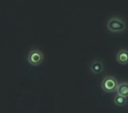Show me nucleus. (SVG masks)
I'll use <instances>...</instances> for the list:
<instances>
[{
  "mask_svg": "<svg viewBox=\"0 0 128 113\" xmlns=\"http://www.w3.org/2000/svg\"><path fill=\"white\" fill-rule=\"evenodd\" d=\"M119 83L118 82L117 79L113 76H105L103 79L101 83V87L103 88L104 91L107 92V93H110V92L117 91L118 86Z\"/></svg>",
  "mask_w": 128,
  "mask_h": 113,
  "instance_id": "1",
  "label": "nucleus"
},
{
  "mask_svg": "<svg viewBox=\"0 0 128 113\" xmlns=\"http://www.w3.org/2000/svg\"><path fill=\"white\" fill-rule=\"evenodd\" d=\"M107 28L109 29V31L113 32H123L126 29V24L120 18H112L107 24Z\"/></svg>",
  "mask_w": 128,
  "mask_h": 113,
  "instance_id": "2",
  "label": "nucleus"
},
{
  "mask_svg": "<svg viewBox=\"0 0 128 113\" xmlns=\"http://www.w3.org/2000/svg\"><path fill=\"white\" fill-rule=\"evenodd\" d=\"M43 60H44V55L42 52L37 49L32 50L27 56V60L32 66H39L40 64L42 63Z\"/></svg>",
  "mask_w": 128,
  "mask_h": 113,
  "instance_id": "3",
  "label": "nucleus"
},
{
  "mask_svg": "<svg viewBox=\"0 0 128 113\" xmlns=\"http://www.w3.org/2000/svg\"><path fill=\"white\" fill-rule=\"evenodd\" d=\"M117 62L121 65H126L128 64V50L121 49L117 54Z\"/></svg>",
  "mask_w": 128,
  "mask_h": 113,
  "instance_id": "4",
  "label": "nucleus"
},
{
  "mask_svg": "<svg viewBox=\"0 0 128 113\" xmlns=\"http://www.w3.org/2000/svg\"><path fill=\"white\" fill-rule=\"evenodd\" d=\"M118 95H120L122 96L128 97V82H121L118 84L117 88Z\"/></svg>",
  "mask_w": 128,
  "mask_h": 113,
  "instance_id": "5",
  "label": "nucleus"
},
{
  "mask_svg": "<svg viewBox=\"0 0 128 113\" xmlns=\"http://www.w3.org/2000/svg\"><path fill=\"white\" fill-rule=\"evenodd\" d=\"M104 69V66H103V63L98 60H95V62H92L90 66V70L92 73L94 74H99L103 71Z\"/></svg>",
  "mask_w": 128,
  "mask_h": 113,
  "instance_id": "6",
  "label": "nucleus"
},
{
  "mask_svg": "<svg viewBox=\"0 0 128 113\" xmlns=\"http://www.w3.org/2000/svg\"><path fill=\"white\" fill-rule=\"evenodd\" d=\"M126 102H127V97L122 96L120 95H117L114 98V104L117 106H119V107L126 105Z\"/></svg>",
  "mask_w": 128,
  "mask_h": 113,
  "instance_id": "7",
  "label": "nucleus"
}]
</instances>
